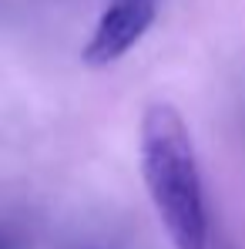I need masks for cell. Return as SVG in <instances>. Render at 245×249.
Instances as JSON below:
<instances>
[{
    "label": "cell",
    "mask_w": 245,
    "mask_h": 249,
    "mask_svg": "<svg viewBox=\"0 0 245 249\" xmlns=\"http://www.w3.org/2000/svg\"><path fill=\"white\" fill-rule=\"evenodd\" d=\"M138 162L151 206L175 249H208V206L192 131L168 101L145 108L138 128Z\"/></svg>",
    "instance_id": "6da1fadb"
},
{
    "label": "cell",
    "mask_w": 245,
    "mask_h": 249,
    "mask_svg": "<svg viewBox=\"0 0 245 249\" xmlns=\"http://www.w3.org/2000/svg\"><path fill=\"white\" fill-rule=\"evenodd\" d=\"M0 249H27V239L17 226L10 222H0Z\"/></svg>",
    "instance_id": "3957f363"
},
{
    "label": "cell",
    "mask_w": 245,
    "mask_h": 249,
    "mask_svg": "<svg viewBox=\"0 0 245 249\" xmlns=\"http://www.w3.org/2000/svg\"><path fill=\"white\" fill-rule=\"evenodd\" d=\"M158 10L162 0H108L87 44L81 47V61L87 68H111L151 31Z\"/></svg>",
    "instance_id": "7a4b0ae2"
}]
</instances>
